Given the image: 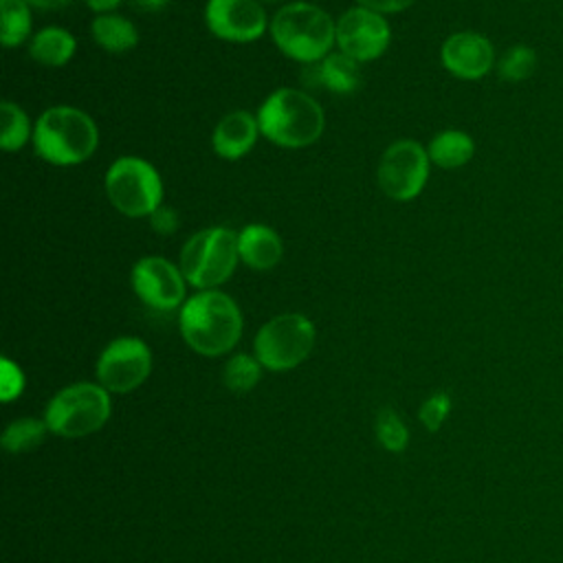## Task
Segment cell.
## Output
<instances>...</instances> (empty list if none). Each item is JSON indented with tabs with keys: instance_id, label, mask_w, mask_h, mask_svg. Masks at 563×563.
Instances as JSON below:
<instances>
[{
	"instance_id": "1",
	"label": "cell",
	"mask_w": 563,
	"mask_h": 563,
	"mask_svg": "<svg viewBox=\"0 0 563 563\" xmlns=\"http://www.w3.org/2000/svg\"><path fill=\"white\" fill-rule=\"evenodd\" d=\"M242 312L233 297L213 288L191 295L178 312L183 341L200 356H222L242 336Z\"/></svg>"
},
{
	"instance_id": "2",
	"label": "cell",
	"mask_w": 563,
	"mask_h": 563,
	"mask_svg": "<svg viewBox=\"0 0 563 563\" xmlns=\"http://www.w3.org/2000/svg\"><path fill=\"white\" fill-rule=\"evenodd\" d=\"M260 134L286 150H301L319 141L325 128L321 103L303 90L277 88L257 108Z\"/></svg>"
},
{
	"instance_id": "3",
	"label": "cell",
	"mask_w": 563,
	"mask_h": 563,
	"mask_svg": "<svg viewBox=\"0 0 563 563\" xmlns=\"http://www.w3.org/2000/svg\"><path fill=\"white\" fill-rule=\"evenodd\" d=\"M35 154L57 167L88 161L99 145V130L92 117L75 106L46 108L33 128Z\"/></svg>"
},
{
	"instance_id": "4",
	"label": "cell",
	"mask_w": 563,
	"mask_h": 563,
	"mask_svg": "<svg viewBox=\"0 0 563 563\" xmlns=\"http://www.w3.org/2000/svg\"><path fill=\"white\" fill-rule=\"evenodd\" d=\"M271 37L275 46L290 59L317 64L332 53L336 44V24L332 18L310 2H290L271 20Z\"/></svg>"
},
{
	"instance_id": "5",
	"label": "cell",
	"mask_w": 563,
	"mask_h": 563,
	"mask_svg": "<svg viewBox=\"0 0 563 563\" xmlns=\"http://www.w3.org/2000/svg\"><path fill=\"white\" fill-rule=\"evenodd\" d=\"M240 262L238 233L227 227H209L194 233L180 249V271L196 290H213L229 282Z\"/></svg>"
},
{
	"instance_id": "6",
	"label": "cell",
	"mask_w": 563,
	"mask_h": 563,
	"mask_svg": "<svg viewBox=\"0 0 563 563\" xmlns=\"http://www.w3.org/2000/svg\"><path fill=\"white\" fill-rule=\"evenodd\" d=\"M110 391L99 383H73L62 387L46 405L44 420L48 431L59 438H84L110 420Z\"/></svg>"
},
{
	"instance_id": "7",
	"label": "cell",
	"mask_w": 563,
	"mask_h": 563,
	"mask_svg": "<svg viewBox=\"0 0 563 563\" xmlns=\"http://www.w3.org/2000/svg\"><path fill=\"white\" fill-rule=\"evenodd\" d=\"M317 341L314 323L299 312L268 319L253 339V354L268 372H288L301 365Z\"/></svg>"
},
{
	"instance_id": "8",
	"label": "cell",
	"mask_w": 563,
	"mask_h": 563,
	"mask_svg": "<svg viewBox=\"0 0 563 563\" xmlns=\"http://www.w3.org/2000/svg\"><path fill=\"white\" fill-rule=\"evenodd\" d=\"M106 196L128 218H150L163 205V180L152 163L121 156L106 172Z\"/></svg>"
},
{
	"instance_id": "9",
	"label": "cell",
	"mask_w": 563,
	"mask_h": 563,
	"mask_svg": "<svg viewBox=\"0 0 563 563\" xmlns=\"http://www.w3.org/2000/svg\"><path fill=\"white\" fill-rule=\"evenodd\" d=\"M431 161L427 147H422L418 141L400 139L391 143L378 161V187L396 202L413 200L424 189Z\"/></svg>"
},
{
	"instance_id": "10",
	"label": "cell",
	"mask_w": 563,
	"mask_h": 563,
	"mask_svg": "<svg viewBox=\"0 0 563 563\" xmlns=\"http://www.w3.org/2000/svg\"><path fill=\"white\" fill-rule=\"evenodd\" d=\"M97 383L110 394H130L152 372V352L139 336L112 339L97 358Z\"/></svg>"
},
{
	"instance_id": "11",
	"label": "cell",
	"mask_w": 563,
	"mask_h": 563,
	"mask_svg": "<svg viewBox=\"0 0 563 563\" xmlns=\"http://www.w3.org/2000/svg\"><path fill=\"white\" fill-rule=\"evenodd\" d=\"M132 290L152 310L169 312L180 308L187 299V279L174 262L161 255H147L132 266Z\"/></svg>"
},
{
	"instance_id": "12",
	"label": "cell",
	"mask_w": 563,
	"mask_h": 563,
	"mask_svg": "<svg viewBox=\"0 0 563 563\" xmlns=\"http://www.w3.org/2000/svg\"><path fill=\"white\" fill-rule=\"evenodd\" d=\"M391 40V29L383 13L365 7L347 9L336 20V46L358 64L378 59Z\"/></svg>"
},
{
	"instance_id": "13",
	"label": "cell",
	"mask_w": 563,
	"mask_h": 563,
	"mask_svg": "<svg viewBox=\"0 0 563 563\" xmlns=\"http://www.w3.org/2000/svg\"><path fill=\"white\" fill-rule=\"evenodd\" d=\"M207 29L224 42H255L271 26L260 0H207Z\"/></svg>"
},
{
	"instance_id": "14",
	"label": "cell",
	"mask_w": 563,
	"mask_h": 563,
	"mask_svg": "<svg viewBox=\"0 0 563 563\" xmlns=\"http://www.w3.org/2000/svg\"><path fill=\"white\" fill-rule=\"evenodd\" d=\"M440 62L453 77L464 81L486 77L497 64L490 40L475 31H457L449 35L440 48Z\"/></svg>"
},
{
	"instance_id": "15",
	"label": "cell",
	"mask_w": 563,
	"mask_h": 563,
	"mask_svg": "<svg viewBox=\"0 0 563 563\" xmlns=\"http://www.w3.org/2000/svg\"><path fill=\"white\" fill-rule=\"evenodd\" d=\"M257 136H260L257 114L249 110H233L218 121L211 134V145L220 158L238 161L253 150Z\"/></svg>"
},
{
	"instance_id": "16",
	"label": "cell",
	"mask_w": 563,
	"mask_h": 563,
	"mask_svg": "<svg viewBox=\"0 0 563 563\" xmlns=\"http://www.w3.org/2000/svg\"><path fill=\"white\" fill-rule=\"evenodd\" d=\"M240 262L253 271H271L284 257V242L279 233L266 224H246L238 231Z\"/></svg>"
},
{
	"instance_id": "17",
	"label": "cell",
	"mask_w": 563,
	"mask_h": 563,
	"mask_svg": "<svg viewBox=\"0 0 563 563\" xmlns=\"http://www.w3.org/2000/svg\"><path fill=\"white\" fill-rule=\"evenodd\" d=\"M77 51V40L62 26H44L29 40V55L48 68L66 66Z\"/></svg>"
},
{
	"instance_id": "18",
	"label": "cell",
	"mask_w": 563,
	"mask_h": 563,
	"mask_svg": "<svg viewBox=\"0 0 563 563\" xmlns=\"http://www.w3.org/2000/svg\"><path fill=\"white\" fill-rule=\"evenodd\" d=\"M429 161L442 169L464 167L475 156V141L464 130H442L427 145Z\"/></svg>"
},
{
	"instance_id": "19",
	"label": "cell",
	"mask_w": 563,
	"mask_h": 563,
	"mask_svg": "<svg viewBox=\"0 0 563 563\" xmlns=\"http://www.w3.org/2000/svg\"><path fill=\"white\" fill-rule=\"evenodd\" d=\"M314 66H317L314 68L317 84L328 88L330 92L350 95L361 84V64L341 51L325 55Z\"/></svg>"
},
{
	"instance_id": "20",
	"label": "cell",
	"mask_w": 563,
	"mask_h": 563,
	"mask_svg": "<svg viewBox=\"0 0 563 563\" xmlns=\"http://www.w3.org/2000/svg\"><path fill=\"white\" fill-rule=\"evenodd\" d=\"M92 37L108 53H125L139 44L136 26L119 13H99L92 20Z\"/></svg>"
},
{
	"instance_id": "21",
	"label": "cell",
	"mask_w": 563,
	"mask_h": 563,
	"mask_svg": "<svg viewBox=\"0 0 563 563\" xmlns=\"http://www.w3.org/2000/svg\"><path fill=\"white\" fill-rule=\"evenodd\" d=\"M31 7L26 0H0V42L13 48L31 40Z\"/></svg>"
},
{
	"instance_id": "22",
	"label": "cell",
	"mask_w": 563,
	"mask_h": 563,
	"mask_svg": "<svg viewBox=\"0 0 563 563\" xmlns=\"http://www.w3.org/2000/svg\"><path fill=\"white\" fill-rule=\"evenodd\" d=\"M48 431L46 420L40 418H18L13 422L7 424V429L2 431V449L9 453H24L31 451L35 446H40L44 442Z\"/></svg>"
},
{
	"instance_id": "23",
	"label": "cell",
	"mask_w": 563,
	"mask_h": 563,
	"mask_svg": "<svg viewBox=\"0 0 563 563\" xmlns=\"http://www.w3.org/2000/svg\"><path fill=\"white\" fill-rule=\"evenodd\" d=\"M0 121H2L0 145L4 152H18L24 147L29 139H33L31 119L18 103L4 99L0 103Z\"/></svg>"
},
{
	"instance_id": "24",
	"label": "cell",
	"mask_w": 563,
	"mask_h": 563,
	"mask_svg": "<svg viewBox=\"0 0 563 563\" xmlns=\"http://www.w3.org/2000/svg\"><path fill=\"white\" fill-rule=\"evenodd\" d=\"M501 81L519 84L534 75L537 70V51L528 44H512L495 64Z\"/></svg>"
},
{
	"instance_id": "25",
	"label": "cell",
	"mask_w": 563,
	"mask_h": 563,
	"mask_svg": "<svg viewBox=\"0 0 563 563\" xmlns=\"http://www.w3.org/2000/svg\"><path fill=\"white\" fill-rule=\"evenodd\" d=\"M262 369L264 367L255 358V354H233L224 365L222 380L233 394H246L260 383Z\"/></svg>"
},
{
	"instance_id": "26",
	"label": "cell",
	"mask_w": 563,
	"mask_h": 563,
	"mask_svg": "<svg viewBox=\"0 0 563 563\" xmlns=\"http://www.w3.org/2000/svg\"><path fill=\"white\" fill-rule=\"evenodd\" d=\"M376 438L383 449L391 453H400L409 444V429L405 427L402 418L394 409L385 407L376 416Z\"/></svg>"
},
{
	"instance_id": "27",
	"label": "cell",
	"mask_w": 563,
	"mask_h": 563,
	"mask_svg": "<svg viewBox=\"0 0 563 563\" xmlns=\"http://www.w3.org/2000/svg\"><path fill=\"white\" fill-rule=\"evenodd\" d=\"M451 411V398L444 391L431 394L418 409V418L420 422L429 429V431H438L442 427V422L446 420Z\"/></svg>"
},
{
	"instance_id": "28",
	"label": "cell",
	"mask_w": 563,
	"mask_h": 563,
	"mask_svg": "<svg viewBox=\"0 0 563 563\" xmlns=\"http://www.w3.org/2000/svg\"><path fill=\"white\" fill-rule=\"evenodd\" d=\"M22 391H24V374L18 363L4 356L0 361V398L9 402L18 398Z\"/></svg>"
},
{
	"instance_id": "29",
	"label": "cell",
	"mask_w": 563,
	"mask_h": 563,
	"mask_svg": "<svg viewBox=\"0 0 563 563\" xmlns=\"http://www.w3.org/2000/svg\"><path fill=\"white\" fill-rule=\"evenodd\" d=\"M150 224L156 233L161 235H172L178 229V213L172 207L161 205L152 216H150Z\"/></svg>"
},
{
	"instance_id": "30",
	"label": "cell",
	"mask_w": 563,
	"mask_h": 563,
	"mask_svg": "<svg viewBox=\"0 0 563 563\" xmlns=\"http://www.w3.org/2000/svg\"><path fill=\"white\" fill-rule=\"evenodd\" d=\"M356 2H358V7L389 15V13H400V11L409 9L416 0H356Z\"/></svg>"
},
{
	"instance_id": "31",
	"label": "cell",
	"mask_w": 563,
	"mask_h": 563,
	"mask_svg": "<svg viewBox=\"0 0 563 563\" xmlns=\"http://www.w3.org/2000/svg\"><path fill=\"white\" fill-rule=\"evenodd\" d=\"M26 2H29V7L42 9V11H59L66 4H70L73 0H26Z\"/></svg>"
},
{
	"instance_id": "32",
	"label": "cell",
	"mask_w": 563,
	"mask_h": 563,
	"mask_svg": "<svg viewBox=\"0 0 563 563\" xmlns=\"http://www.w3.org/2000/svg\"><path fill=\"white\" fill-rule=\"evenodd\" d=\"M88 4V9H92L95 13H112V9H117L123 0H84Z\"/></svg>"
},
{
	"instance_id": "33",
	"label": "cell",
	"mask_w": 563,
	"mask_h": 563,
	"mask_svg": "<svg viewBox=\"0 0 563 563\" xmlns=\"http://www.w3.org/2000/svg\"><path fill=\"white\" fill-rule=\"evenodd\" d=\"M132 2H134L139 9H143V11H147V13H154V11L165 9L169 0H132Z\"/></svg>"
},
{
	"instance_id": "34",
	"label": "cell",
	"mask_w": 563,
	"mask_h": 563,
	"mask_svg": "<svg viewBox=\"0 0 563 563\" xmlns=\"http://www.w3.org/2000/svg\"><path fill=\"white\" fill-rule=\"evenodd\" d=\"M260 2H282V0H260Z\"/></svg>"
}]
</instances>
